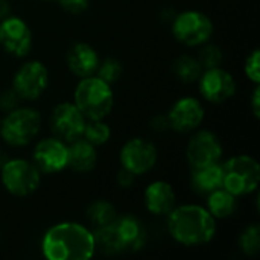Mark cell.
<instances>
[{
    "mask_svg": "<svg viewBox=\"0 0 260 260\" xmlns=\"http://www.w3.org/2000/svg\"><path fill=\"white\" fill-rule=\"evenodd\" d=\"M49 260H88L94 256V235L76 222H61L50 227L41 242Z\"/></svg>",
    "mask_w": 260,
    "mask_h": 260,
    "instance_id": "cell-1",
    "label": "cell"
},
{
    "mask_svg": "<svg viewBox=\"0 0 260 260\" xmlns=\"http://www.w3.org/2000/svg\"><path fill=\"white\" fill-rule=\"evenodd\" d=\"M168 230L178 244L195 247L209 244L215 238L216 222L207 209L187 204L174 207L169 212Z\"/></svg>",
    "mask_w": 260,
    "mask_h": 260,
    "instance_id": "cell-2",
    "label": "cell"
},
{
    "mask_svg": "<svg viewBox=\"0 0 260 260\" xmlns=\"http://www.w3.org/2000/svg\"><path fill=\"white\" fill-rule=\"evenodd\" d=\"M73 104L85 119H105L114 107L111 85L93 75L81 78L73 93Z\"/></svg>",
    "mask_w": 260,
    "mask_h": 260,
    "instance_id": "cell-3",
    "label": "cell"
},
{
    "mask_svg": "<svg viewBox=\"0 0 260 260\" xmlns=\"http://www.w3.org/2000/svg\"><path fill=\"white\" fill-rule=\"evenodd\" d=\"M260 183V166L250 155H236L222 163V187L235 197L253 193Z\"/></svg>",
    "mask_w": 260,
    "mask_h": 260,
    "instance_id": "cell-4",
    "label": "cell"
},
{
    "mask_svg": "<svg viewBox=\"0 0 260 260\" xmlns=\"http://www.w3.org/2000/svg\"><path fill=\"white\" fill-rule=\"evenodd\" d=\"M41 128L40 113L29 107L11 110L0 123V136L11 146H24L30 143Z\"/></svg>",
    "mask_w": 260,
    "mask_h": 260,
    "instance_id": "cell-5",
    "label": "cell"
},
{
    "mask_svg": "<svg viewBox=\"0 0 260 260\" xmlns=\"http://www.w3.org/2000/svg\"><path fill=\"white\" fill-rule=\"evenodd\" d=\"M0 171L2 184L14 197H27L40 187L41 172L24 158L8 160Z\"/></svg>",
    "mask_w": 260,
    "mask_h": 260,
    "instance_id": "cell-6",
    "label": "cell"
},
{
    "mask_svg": "<svg viewBox=\"0 0 260 260\" xmlns=\"http://www.w3.org/2000/svg\"><path fill=\"white\" fill-rule=\"evenodd\" d=\"M172 34L184 46H203L213 35V23L204 12L184 11L174 18Z\"/></svg>",
    "mask_w": 260,
    "mask_h": 260,
    "instance_id": "cell-7",
    "label": "cell"
},
{
    "mask_svg": "<svg viewBox=\"0 0 260 260\" xmlns=\"http://www.w3.org/2000/svg\"><path fill=\"white\" fill-rule=\"evenodd\" d=\"M49 85V72L40 61L24 62L12 79V90L20 99L35 101L38 99Z\"/></svg>",
    "mask_w": 260,
    "mask_h": 260,
    "instance_id": "cell-8",
    "label": "cell"
},
{
    "mask_svg": "<svg viewBox=\"0 0 260 260\" xmlns=\"http://www.w3.org/2000/svg\"><path fill=\"white\" fill-rule=\"evenodd\" d=\"M85 120L87 119L73 102H61L50 114V129L56 139L70 143L82 137Z\"/></svg>",
    "mask_w": 260,
    "mask_h": 260,
    "instance_id": "cell-9",
    "label": "cell"
},
{
    "mask_svg": "<svg viewBox=\"0 0 260 260\" xmlns=\"http://www.w3.org/2000/svg\"><path fill=\"white\" fill-rule=\"evenodd\" d=\"M157 148L154 143L145 139H131L122 146L120 163L134 175H143L149 172L157 163Z\"/></svg>",
    "mask_w": 260,
    "mask_h": 260,
    "instance_id": "cell-10",
    "label": "cell"
},
{
    "mask_svg": "<svg viewBox=\"0 0 260 260\" xmlns=\"http://www.w3.org/2000/svg\"><path fill=\"white\" fill-rule=\"evenodd\" d=\"M0 46L14 56H26L32 47V32L27 23L14 15L0 20Z\"/></svg>",
    "mask_w": 260,
    "mask_h": 260,
    "instance_id": "cell-11",
    "label": "cell"
},
{
    "mask_svg": "<svg viewBox=\"0 0 260 260\" xmlns=\"http://www.w3.org/2000/svg\"><path fill=\"white\" fill-rule=\"evenodd\" d=\"M198 79L203 98L212 104H222L236 93L235 78L221 67L206 69Z\"/></svg>",
    "mask_w": 260,
    "mask_h": 260,
    "instance_id": "cell-12",
    "label": "cell"
},
{
    "mask_svg": "<svg viewBox=\"0 0 260 260\" xmlns=\"http://www.w3.org/2000/svg\"><path fill=\"white\" fill-rule=\"evenodd\" d=\"M190 168H201L221 161L222 145L212 131H198L187 143L186 149Z\"/></svg>",
    "mask_w": 260,
    "mask_h": 260,
    "instance_id": "cell-13",
    "label": "cell"
},
{
    "mask_svg": "<svg viewBox=\"0 0 260 260\" xmlns=\"http://www.w3.org/2000/svg\"><path fill=\"white\" fill-rule=\"evenodd\" d=\"M34 165L43 174L61 172L67 168V146L56 137H47L37 143L34 149Z\"/></svg>",
    "mask_w": 260,
    "mask_h": 260,
    "instance_id": "cell-14",
    "label": "cell"
},
{
    "mask_svg": "<svg viewBox=\"0 0 260 260\" xmlns=\"http://www.w3.org/2000/svg\"><path fill=\"white\" fill-rule=\"evenodd\" d=\"M204 119V107L197 98L178 99L168 113L169 126L178 133H189L197 129Z\"/></svg>",
    "mask_w": 260,
    "mask_h": 260,
    "instance_id": "cell-15",
    "label": "cell"
},
{
    "mask_svg": "<svg viewBox=\"0 0 260 260\" xmlns=\"http://www.w3.org/2000/svg\"><path fill=\"white\" fill-rule=\"evenodd\" d=\"M111 227L116 233V238L120 244L122 253L125 251H137L143 247L146 233L145 229L142 227L140 221L136 219L134 216H122L116 218L111 222Z\"/></svg>",
    "mask_w": 260,
    "mask_h": 260,
    "instance_id": "cell-16",
    "label": "cell"
},
{
    "mask_svg": "<svg viewBox=\"0 0 260 260\" xmlns=\"http://www.w3.org/2000/svg\"><path fill=\"white\" fill-rule=\"evenodd\" d=\"M67 66L70 72L78 78H87L94 75L99 66V55L98 52L87 43H75L66 55Z\"/></svg>",
    "mask_w": 260,
    "mask_h": 260,
    "instance_id": "cell-17",
    "label": "cell"
},
{
    "mask_svg": "<svg viewBox=\"0 0 260 260\" xmlns=\"http://www.w3.org/2000/svg\"><path fill=\"white\" fill-rule=\"evenodd\" d=\"M177 204L174 187L166 181H154L145 190V206L157 216H168Z\"/></svg>",
    "mask_w": 260,
    "mask_h": 260,
    "instance_id": "cell-18",
    "label": "cell"
},
{
    "mask_svg": "<svg viewBox=\"0 0 260 260\" xmlns=\"http://www.w3.org/2000/svg\"><path fill=\"white\" fill-rule=\"evenodd\" d=\"M98 163V152L96 146L88 143L85 139H76L70 142L67 146V166L72 168L75 172H90L94 169Z\"/></svg>",
    "mask_w": 260,
    "mask_h": 260,
    "instance_id": "cell-19",
    "label": "cell"
},
{
    "mask_svg": "<svg viewBox=\"0 0 260 260\" xmlns=\"http://www.w3.org/2000/svg\"><path fill=\"white\" fill-rule=\"evenodd\" d=\"M192 187L198 193L209 195L222 187V163H213L201 168H192Z\"/></svg>",
    "mask_w": 260,
    "mask_h": 260,
    "instance_id": "cell-20",
    "label": "cell"
},
{
    "mask_svg": "<svg viewBox=\"0 0 260 260\" xmlns=\"http://www.w3.org/2000/svg\"><path fill=\"white\" fill-rule=\"evenodd\" d=\"M238 197L225 190L224 187H219L209 193L207 198V212L218 219H225L232 216L238 209Z\"/></svg>",
    "mask_w": 260,
    "mask_h": 260,
    "instance_id": "cell-21",
    "label": "cell"
},
{
    "mask_svg": "<svg viewBox=\"0 0 260 260\" xmlns=\"http://www.w3.org/2000/svg\"><path fill=\"white\" fill-rule=\"evenodd\" d=\"M174 72L183 82H193L197 81L201 73L203 67L198 61V58H193L190 55H181L174 62Z\"/></svg>",
    "mask_w": 260,
    "mask_h": 260,
    "instance_id": "cell-22",
    "label": "cell"
},
{
    "mask_svg": "<svg viewBox=\"0 0 260 260\" xmlns=\"http://www.w3.org/2000/svg\"><path fill=\"white\" fill-rule=\"evenodd\" d=\"M82 137L93 146L105 145L111 137V129L104 122V119H87L84 125Z\"/></svg>",
    "mask_w": 260,
    "mask_h": 260,
    "instance_id": "cell-23",
    "label": "cell"
},
{
    "mask_svg": "<svg viewBox=\"0 0 260 260\" xmlns=\"http://www.w3.org/2000/svg\"><path fill=\"white\" fill-rule=\"evenodd\" d=\"M87 218L94 229H99V227H105V225L111 224L117 218V215H116V209L113 204L101 200V201L93 203L88 207Z\"/></svg>",
    "mask_w": 260,
    "mask_h": 260,
    "instance_id": "cell-24",
    "label": "cell"
},
{
    "mask_svg": "<svg viewBox=\"0 0 260 260\" xmlns=\"http://www.w3.org/2000/svg\"><path fill=\"white\" fill-rule=\"evenodd\" d=\"M96 76L101 78L107 84H114L120 79L123 73V67L119 59L116 58H105L104 61H99V66L96 69Z\"/></svg>",
    "mask_w": 260,
    "mask_h": 260,
    "instance_id": "cell-25",
    "label": "cell"
},
{
    "mask_svg": "<svg viewBox=\"0 0 260 260\" xmlns=\"http://www.w3.org/2000/svg\"><path fill=\"white\" fill-rule=\"evenodd\" d=\"M239 247L247 256H254L260 251V229L257 225L247 227L239 238Z\"/></svg>",
    "mask_w": 260,
    "mask_h": 260,
    "instance_id": "cell-26",
    "label": "cell"
},
{
    "mask_svg": "<svg viewBox=\"0 0 260 260\" xmlns=\"http://www.w3.org/2000/svg\"><path fill=\"white\" fill-rule=\"evenodd\" d=\"M222 59H224L222 52L215 44H207L206 47H203V50L198 55V61L204 70L212 67H219L222 64Z\"/></svg>",
    "mask_w": 260,
    "mask_h": 260,
    "instance_id": "cell-27",
    "label": "cell"
},
{
    "mask_svg": "<svg viewBox=\"0 0 260 260\" xmlns=\"http://www.w3.org/2000/svg\"><path fill=\"white\" fill-rule=\"evenodd\" d=\"M245 75L254 82L260 84V52L254 49L245 61Z\"/></svg>",
    "mask_w": 260,
    "mask_h": 260,
    "instance_id": "cell-28",
    "label": "cell"
},
{
    "mask_svg": "<svg viewBox=\"0 0 260 260\" xmlns=\"http://www.w3.org/2000/svg\"><path fill=\"white\" fill-rule=\"evenodd\" d=\"M18 101H20L18 94H17L12 88L5 90V91L0 94V110H2V111H11V110L17 108Z\"/></svg>",
    "mask_w": 260,
    "mask_h": 260,
    "instance_id": "cell-29",
    "label": "cell"
},
{
    "mask_svg": "<svg viewBox=\"0 0 260 260\" xmlns=\"http://www.w3.org/2000/svg\"><path fill=\"white\" fill-rule=\"evenodd\" d=\"M58 3L70 14H82L88 8L90 0H58Z\"/></svg>",
    "mask_w": 260,
    "mask_h": 260,
    "instance_id": "cell-30",
    "label": "cell"
},
{
    "mask_svg": "<svg viewBox=\"0 0 260 260\" xmlns=\"http://www.w3.org/2000/svg\"><path fill=\"white\" fill-rule=\"evenodd\" d=\"M136 177H137V175H134V174H133V172H129L128 169L122 168V169L119 171V174H117V183H119V186H120V187L128 189V187H131V186L134 184Z\"/></svg>",
    "mask_w": 260,
    "mask_h": 260,
    "instance_id": "cell-31",
    "label": "cell"
},
{
    "mask_svg": "<svg viewBox=\"0 0 260 260\" xmlns=\"http://www.w3.org/2000/svg\"><path fill=\"white\" fill-rule=\"evenodd\" d=\"M151 125H152V128L155 129V131H166L168 128H171L169 126V120H168V114L166 116H155L152 120H151Z\"/></svg>",
    "mask_w": 260,
    "mask_h": 260,
    "instance_id": "cell-32",
    "label": "cell"
},
{
    "mask_svg": "<svg viewBox=\"0 0 260 260\" xmlns=\"http://www.w3.org/2000/svg\"><path fill=\"white\" fill-rule=\"evenodd\" d=\"M251 110L256 119H259L260 116V87L259 84H256L253 96H251Z\"/></svg>",
    "mask_w": 260,
    "mask_h": 260,
    "instance_id": "cell-33",
    "label": "cell"
},
{
    "mask_svg": "<svg viewBox=\"0 0 260 260\" xmlns=\"http://www.w3.org/2000/svg\"><path fill=\"white\" fill-rule=\"evenodd\" d=\"M11 15V6L8 0H0V20Z\"/></svg>",
    "mask_w": 260,
    "mask_h": 260,
    "instance_id": "cell-34",
    "label": "cell"
},
{
    "mask_svg": "<svg viewBox=\"0 0 260 260\" xmlns=\"http://www.w3.org/2000/svg\"><path fill=\"white\" fill-rule=\"evenodd\" d=\"M8 160H9V158L6 157V154H3V152L0 151V169L3 168V165H5V163H6Z\"/></svg>",
    "mask_w": 260,
    "mask_h": 260,
    "instance_id": "cell-35",
    "label": "cell"
},
{
    "mask_svg": "<svg viewBox=\"0 0 260 260\" xmlns=\"http://www.w3.org/2000/svg\"><path fill=\"white\" fill-rule=\"evenodd\" d=\"M0 123H2V122H0Z\"/></svg>",
    "mask_w": 260,
    "mask_h": 260,
    "instance_id": "cell-36",
    "label": "cell"
}]
</instances>
